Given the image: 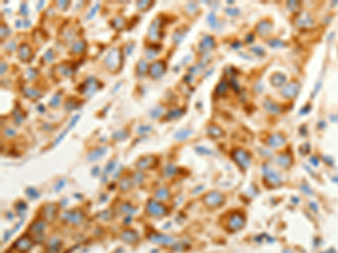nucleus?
I'll return each mask as SVG.
<instances>
[{
  "label": "nucleus",
  "instance_id": "obj_12",
  "mask_svg": "<svg viewBox=\"0 0 338 253\" xmlns=\"http://www.w3.org/2000/svg\"><path fill=\"white\" fill-rule=\"evenodd\" d=\"M121 239H122L123 241L127 242V243H135L136 241L139 240V235H138L134 231L126 229V231L122 232V234H121Z\"/></svg>",
  "mask_w": 338,
  "mask_h": 253
},
{
  "label": "nucleus",
  "instance_id": "obj_33",
  "mask_svg": "<svg viewBox=\"0 0 338 253\" xmlns=\"http://www.w3.org/2000/svg\"><path fill=\"white\" fill-rule=\"evenodd\" d=\"M15 134H16V131L13 128H6L5 129V135L7 136V137H13V136H15Z\"/></svg>",
  "mask_w": 338,
  "mask_h": 253
},
{
  "label": "nucleus",
  "instance_id": "obj_13",
  "mask_svg": "<svg viewBox=\"0 0 338 253\" xmlns=\"http://www.w3.org/2000/svg\"><path fill=\"white\" fill-rule=\"evenodd\" d=\"M61 250V243L58 237H52L47 243V251L49 253H59Z\"/></svg>",
  "mask_w": 338,
  "mask_h": 253
},
{
  "label": "nucleus",
  "instance_id": "obj_19",
  "mask_svg": "<svg viewBox=\"0 0 338 253\" xmlns=\"http://www.w3.org/2000/svg\"><path fill=\"white\" fill-rule=\"evenodd\" d=\"M131 187H132V182H131V180H130L127 177L123 178L122 180H121V182H120V188H121V190H123V191H127Z\"/></svg>",
  "mask_w": 338,
  "mask_h": 253
},
{
  "label": "nucleus",
  "instance_id": "obj_1",
  "mask_svg": "<svg viewBox=\"0 0 338 253\" xmlns=\"http://www.w3.org/2000/svg\"><path fill=\"white\" fill-rule=\"evenodd\" d=\"M121 62H122V54H121V50L119 47H114L113 50H111L104 60L105 65L107 66V69L112 72H116L121 68Z\"/></svg>",
  "mask_w": 338,
  "mask_h": 253
},
{
  "label": "nucleus",
  "instance_id": "obj_18",
  "mask_svg": "<svg viewBox=\"0 0 338 253\" xmlns=\"http://www.w3.org/2000/svg\"><path fill=\"white\" fill-rule=\"evenodd\" d=\"M177 173V168L173 164V163H168L167 166L164 168V176L167 178H170Z\"/></svg>",
  "mask_w": 338,
  "mask_h": 253
},
{
  "label": "nucleus",
  "instance_id": "obj_29",
  "mask_svg": "<svg viewBox=\"0 0 338 253\" xmlns=\"http://www.w3.org/2000/svg\"><path fill=\"white\" fill-rule=\"evenodd\" d=\"M181 113H183V110H178V109H176V110H171L169 114H168V119H173V118H176L178 117L179 115H181Z\"/></svg>",
  "mask_w": 338,
  "mask_h": 253
},
{
  "label": "nucleus",
  "instance_id": "obj_7",
  "mask_svg": "<svg viewBox=\"0 0 338 253\" xmlns=\"http://www.w3.org/2000/svg\"><path fill=\"white\" fill-rule=\"evenodd\" d=\"M157 158L154 155H149V156H143L141 159L138 161L136 163V166L141 169V170H146V169H152L156 164H157Z\"/></svg>",
  "mask_w": 338,
  "mask_h": 253
},
{
  "label": "nucleus",
  "instance_id": "obj_6",
  "mask_svg": "<svg viewBox=\"0 0 338 253\" xmlns=\"http://www.w3.org/2000/svg\"><path fill=\"white\" fill-rule=\"evenodd\" d=\"M160 29H161V21L160 19H154L149 26L148 29V36L151 41H158L160 38Z\"/></svg>",
  "mask_w": 338,
  "mask_h": 253
},
{
  "label": "nucleus",
  "instance_id": "obj_31",
  "mask_svg": "<svg viewBox=\"0 0 338 253\" xmlns=\"http://www.w3.org/2000/svg\"><path fill=\"white\" fill-rule=\"evenodd\" d=\"M116 166V163L114 162V161H112V162H109L107 164V166H106V169H105V173H109L111 171L114 170V168H115Z\"/></svg>",
  "mask_w": 338,
  "mask_h": 253
},
{
  "label": "nucleus",
  "instance_id": "obj_40",
  "mask_svg": "<svg viewBox=\"0 0 338 253\" xmlns=\"http://www.w3.org/2000/svg\"><path fill=\"white\" fill-rule=\"evenodd\" d=\"M58 5H59V6H61V7H63V6L68 5V1H61V2H58Z\"/></svg>",
  "mask_w": 338,
  "mask_h": 253
},
{
  "label": "nucleus",
  "instance_id": "obj_26",
  "mask_svg": "<svg viewBox=\"0 0 338 253\" xmlns=\"http://www.w3.org/2000/svg\"><path fill=\"white\" fill-rule=\"evenodd\" d=\"M213 45V39L210 36H206V37L203 38L202 41V46L205 47V49H209V47H212Z\"/></svg>",
  "mask_w": 338,
  "mask_h": 253
},
{
  "label": "nucleus",
  "instance_id": "obj_5",
  "mask_svg": "<svg viewBox=\"0 0 338 253\" xmlns=\"http://www.w3.org/2000/svg\"><path fill=\"white\" fill-rule=\"evenodd\" d=\"M222 203H223V197L219 194V192H216V191L209 192V194L204 197V204H205L206 206H209V207H216V206H219V205L222 204Z\"/></svg>",
  "mask_w": 338,
  "mask_h": 253
},
{
  "label": "nucleus",
  "instance_id": "obj_16",
  "mask_svg": "<svg viewBox=\"0 0 338 253\" xmlns=\"http://www.w3.org/2000/svg\"><path fill=\"white\" fill-rule=\"evenodd\" d=\"M170 197V192L167 188H160L156 191V198L158 200H167Z\"/></svg>",
  "mask_w": 338,
  "mask_h": 253
},
{
  "label": "nucleus",
  "instance_id": "obj_20",
  "mask_svg": "<svg viewBox=\"0 0 338 253\" xmlns=\"http://www.w3.org/2000/svg\"><path fill=\"white\" fill-rule=\"evenodd\" d=\"M191 133H192V129H180V131H178V132L175 134V137H176V140L187 139Z\"/></svg>",
  "mask_w": 338,
  "mask_h": 253
},
{
  "label": "nucleus",
  "instance_id": "obj_9",
  "mask_svg": "<svg viewBox=\"0 0 338 253\" xmlns=\"http://www.w3.org/2000/svg\"><path fill=\"white\" fill-rule=\"evenodd\" d=\"M33 246V241H32L28 236H23L18 240L17 242L15 243L14 247L16 250H18L19 252H26Z\"/></svg>",
  "mask_w": 338,
  "mask_h": 253
},
{
  "label": "nucleus",
  "instance_id": "obj_11",
  "mask_svg": "<svg viewBox=\"0 0 338 253\" xmlns=\"http://www.w3.org/2000/svg\"><path fill=\"white\" fill-rule=\"evenodd\" d=\"M18 55H19V59L24 62H27L29 61V59L32 58V50L31 47L27 45V44H21L19 46V50H18Z\"/></svg>",
  "mask_w": 338,
  "mask_h": 253
},
{
  "label": "nucleus",
  "instance_id": "obj_25",
  "mask_svg": "<svg viewBox=\"0 0 338 253\" xmlns=\"http://www.w3.org/2000/svg\"><path fill=\"white\" fill-rule=\"evenodd\" d=\"M148 70H149V65L146 64V61H140L139 65H138V71H139V74L140 73L143 74V73L146 72V71H148Z\"/></svg>",
  "mask_w": 338,
  "mask_h": 253
},
{
  "label": "nucleus",
  "instance_id": "obj_3",
  "mask_svg": "<svg viewBox=\"0 0 338 253\" xmlns=\"http://www.w3.org/2000/svg\"><path fill=\"white\" fill-rule=\"evenodd\" d=\"M165 71H166V64H165V62L164 61H158V62H154L149 66L148 73L150 74V76L157 79V78H160V76H164Z\"/></svg>",
  "mask_w": 338,
  "mask_h": 253
},
{
  "label": "nucleus",
  "instance_id": "obj_10",
  "mask_svg": "<svg viewBox=\"0 0 338 253\" xmlns=\"http://www.w3.org/2000/svg\"><path fill=\"white\" fill-rule=\"evenodd\" d=\"M56 212H58V209H56V205H54V204L45 205V206L43 207L42 215H43V217L46 219V221L52 222L53 219L55 218Z\"/></svg>",
  "mask_w": 338,
  "mask_h": 253
},
{
  "label": "nucleus",
  "instance_id": "obj_21",
  "mask_svg": "<svg viewBox=\"0 0 338 253\" xmlns=\"http://www.w3.org/2000/svg\"><path fill=\"white\" fill-rule=\"evenodd\" d=\"M112 25H113L116 29H121V28L124 27V25H125V20H124V18H122V17H116V18L113 19Z\"/></svg>",
  "mask_w": 338,
  "mask_h": 253
},
{
  "label": "nucleus",
  "instance_id": "obj_8",
  "mask_svg": "<svg viewBox=\"0 0 338 253\" xmlns=\"http://www.w3.org/2000/svg\"><path fill=\"white\" fill-rule=\"evenodd\" d=\"M62 218L66 219V222L72 223V224H80L84 219V214L81 212H64L62 214Z\"/></svg>",
  "mask_w": 338,
  "mask_h": 253
},
{
  "label": "nucleus",
  "instance_id": "obj_24",
  "mask_svg": "<svg viewBox=\"0 0 338 253\" xmlns=\"http://www.w3.org/2000/svg\"><path fill=\"white\" fill-rule=\"evenodd\" d=\"M143 180H144V174H143V172L138 171V172L134 173V176H133V181H134L135 184H142Z\"/></svg>",
  "mask_w": 338,
  "mask_h": 253
},
{
  "label": "nucleus",
  "instance_id": "obj_38",
  "mask_svg": "<svg viewBox=\"0 0 338 253\" xmlns=\"http://www.w3.org/2000/svg\"><path fill=\"white\" fill-rule=\"evenodd\" d=\"M59 102H60V100H58V96H55V97L52 99V101H51L50 104L52 105V106H55V105H58Z\"/></svg>",
  "mask_w": 338,
  "mask_h": 253
},
{
  "label": "nucleus",
  "instance_id": "obj_30",
  "mask_svg": "<svg viewBox=\"0 0 338 253\" xmlns=\"http://www.w3.org/2000/svg\"><path fill=\"white\" fill-rule=\"evenodd\" d=\"M151 4H152L151 1H148V0H143V1H139V2H138V7H139L140 9H146V8L149 7Z\"/></svg>",
  "mask_w": 338,
  "mask_h": 253
},
{
  "label": "nucleus",
  "instance_id": "obj_28",
  "mask_svg": "<svg viewBox=\"0 0 338 253\" xmlns=\"http://www.w3.org/2000/svg\"><path fill=\"white\" fill-rule=\"evenodd\" d=\"M126 136H127V132L126 131H120V132H116L114 135H113V137L115 140H123V139H125Z\"/></svg>",
  "mask_w": 338,
  "mask_h": 253
},
{
  "label": "nucleus",
  "instance_id": "obj_17",
  "mask_svg": "<svg viewBox=\"0 0 338 253\" xmlns=\"http://www.w3.org/2000/svg\"><path fill=\"white\" fill-rule=\"evenodd\" d=\"M244 224V219H242V217L239 215H236V216H232L230 219V226H231V229H239V227H241V225Z\"/></svg>",
  "mask_w": 338,
  "mask_h": 253
},
{
  "label": "nucleus",
  "instance_id": "obj_14",
  "mask_svg": "<svg viewBox=\"0 0 338 253\" xmlns=\"http://www.w3.org/2000/svg\"><path fill=\"white\" fill-rule=\"evenodd\" d=\"M45 227H46L45 222H43V221H36V222L33 223L31 225L29 231L33 233H36V234H40V233L43 232V231L45 229Z\"/></svg>",
  "mask_w": 338,
  "mask_h": 253
},
{
  "label": "nucleus",
  "instance_id": "obj_2",
  "mask_svg": "<svg viewBox=\"0 0 338 253\" xmlns=\"http://www.w3.org/2000/svg\"><path fill=\"white\" fill-rule=\"evenodd\" d=\"M146 212L149 213L150 215L154 216H164L167 213V209L164 205H161L160 203H158L154 199L148 201L146 204Z\"/></svg>",
  "mask_w": 338,
  "mask_h": 253
},
{
  "label": "nucleus",
  "instance_id": "obj_37",
  "mask_svg": "<svg viewBox=\"0 0 338 253\" xmlns=\"http://www.w3.org/2000/svg\"><path fill=\"white\" fill-rule=\"evenodd\" d=\"M36 236H37V237L35 239V242H42L43 240H44V235H43V234H41V233H40V234H37Z\"/></svg>",
  "mask_w": 338,
  "mask_h": 253
},
{
  "label": "nucleus",
  "instance_id": "obj_4",
  "mask_svg": "<svg viewBox=\"0 0 338 253\" xmlns=\"http://www.w3.org/2000/svg\"><path fill=\"white\" fill-rule=\"evenodd\" d=\"M149 240L151 242L158 243V244H162V245H171V244H174V242H175V239L173 236L164 235V234H157V233L150 234Z\"/></svg>",
  "mask_w": 338,
  "mask_h": 253
},
{
  "label": "nucleus",
  "instance_id": "obj_34",
  "mask_svg": "<svg viewBox=\"0 0 338 253\" xmlns=\"http://www.w3.org/2000/svg\"><path fill=\"white\" fill-rule=\"evenodd\" d=\"M27 194L29 195V196H31L32 198L39 197V192H37V191L35 190V189H31V188H29V189H28V190H27Z\"/></svg>",
  "mask_w": 338,
  "mask_h": 253
},
{
  "label": "nucleus",
  "instance_id": "obj_15",
  "mask_svg": "<svg viewBox=\"0 0 338 253\" xmlns=\"http://www.w3.org/2000/svg\"><path fill=\"white\" fill-rule=\"evenodd\" d=\"M105 151H106L105 147H99V149H96L95 151H93V152H90L89 154H88V160H89V161H96V160H98L99 158L103 156V154L105 153Z\"/></svg>",
  "mask_w": 338,
  "mask_h": 253
},
{
  "label": "nucleus",
  "instance_id": "obj_35",
  "mask_svg": "<svg viewBox=\"0 0 338 253\" xmlns=\"http://www.w3.org/2000/svg\"><path fill=\"white\" fill-rule=\"evenodd\" d=\"M148 131H151V127H150V126H141V127L138 129V132L139 133H144V132H148Z\"/></svg>",
  "mask_w": 338,
  "mask_h": 253
},
{
  "label": "nucleus",
  "instance_id": "obj_39",
  "mask_svg": "<svg viewBox=\"0 0 338 253\" xmlns=\"http://www.w3.org/2000/svg\"><path fill=\"white\" fill-rule=\"evenodd\" d=\"M78 118H79V116H76V117H73V119L71 121V123H70L69 125V128H71V127H73V125L76 124V121H78Z\"/></svg>",
  "mask_w": 338,
  "mask_h": 253
},
{
  "label": "nucleus",
  "instance_id": "obj_36",
  "mask_svg": "<svg viewBox=\"0 0 338 253\" xmlns=\"http://www.w3.org/2000/svg\"><path fill=\"white\" fill-rule=\"evenodd\" d=\"M64 184H66V181H64V180H61V181H60V184L58 182V184H56V186H55V190L59 191L60 189H61V188L64 186Z\"/></svg>",
  "mask_w": 338,
  "mask_h": 253
},
{
  "label": "nucleus",
  "instance_id": "obj_23",
  "mask_svg": "<svg viewBox=\"0 0 338 253\" xmlns=\"http://www.w3.org/2000/svg\"><path fill=\"white\" fill-rule=\"evenodd\" d=\"M207 132H209V134L211 136H213V137H219L221 134H222V132H221V129L218 128L216 126H211V127H209V129H207Z\"/></svg>",
  "mask_w": 338,
  "mask_h": 253
},
{
  "label": "nucleus",
  "instance_id": "obj_27",
  "mask_svg": "<svg viewBox=\"0 0 338 253\" xmlns=\"http://www.w3.org/2000/svg\"><path fill=\"white\" fill-rule=\"evenodd\" d=\"M161 114H162V107H161V106L159 108H154L152 110L150 111V115H151V116H152L154 118L159 117Z\"/></svg>",
  "mask_w": 338,
  "mask_h": 253
},
{
  "label": "nucleus",
  "instance_id": "obj_32",
  "mask_svg": "<svg viewBox=\"0 0 338 253\" xmlns=\"http://www.w3.org/2000/svg\"><path fill=\"white\" fill-rule=\"evenodd\" d=\"M121 210L124 213H131V210H132V206L130 204H123L122 206H121Z\"/></svg>",
  "mask_w": 338,
  "mask_h": 253
},
{
  "label": "nucleus",
  "instance_id": "obj_22",
  "mask_svg": "<svg viewBox=\"0 0 338 253\" xmlns=\"http://www.w3.org/2000/svg\"><path fill=\"white\" fill-rule=\"evenodd\" d=\"M85 46H86L85 42H82V41L77 42V43H76V44L72 46V52L73 53H80V52H82V51L85 50Z\"/></svg>",
  "mask_w": 338,
  "mask_h": 253
}]
</instances>
